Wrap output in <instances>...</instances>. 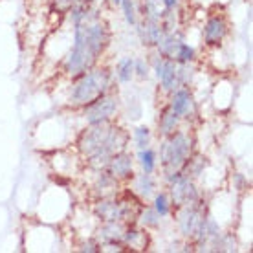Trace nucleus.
Masks as SVG:
<instances>
[{"label":"nucleus","instance_id":"obj_15","mask_svg":"<svg viewBox=\"0 0 253 253\" xmlns=\"http://www.w3.org/2000/svg\"><path fill=\"white\" fill-rule=\"evenodd\" d=\"M126 185H128V189L132 191L138 198H141L143 202H149L152 196H154V193L158 191L156 178L152 176V174H149V172H139V174L136 172L134 178Z\"/></svg>","mask_w":253,"mask_h":253},{"label":"nucleus","instance_id":"obj_22","mask_svg":"<svg viewBox=\"0 0 253 253\" xmlns=\"http://www.w3.org/2000/svg\"><path fill=\"white\" fill-rule=\"evenodd\" d=\"M139 158V165H141V169L143 172H152L156 171V167H158V160H156V151H152L151 147H145V149H141L138 154Z\"/></svg>","mask_w":253,"mask_h":253},{"label":"nucleus","instance_id":"obj_7","mask_svg":"<svg viewBox=\"0 0 253 253\" xmlns=\"http://www.w3.org/2000/svg\"><path fill=\"white\" fill-rule=\"evenodd\" d=\"M120 101H121L120 95L112 90V92H108L107 95L99 97L95 103L88 105L84 110H81L83 118H84V121H86V125H95V123H103V121L118 118V112H120Z\"/></svg>","mask_w":253,"mask_h":253},{"label":"nucleus","instance_id":"obj_9","mask_svg":"<svg viewBox=\"0 0 253 253\" xmlns=\"http://www.w3.org/2000/svg\"><path fill=\"white\" fill-rule=\"evenodd\" d=\"M126 224L121 220H107L101 222V226H97L94 231V239L99 242L101 246V252L105 250H118L121 252L123 250V244H121V239H123V231H125Z\"/></svg>","mask_w":253,"mask_h":253},{"label":"nucleus","instance_id":"obj_6","mask_svg":"<svg viewBox=\"0 0 253 253\" xmlns=\"http://www.w3.org/2000/svg\"><path fill=\"white\" fill-rule=\"evenodd\" d=\"M172 215H174L178 233L182 235V239L193 242L196 239V235L200 233V229H202V224L206 220V216H208V208H206V204L202 200V202L187 204V206H182V208H174Z\"/></svg>","mask_w":253,"mask_h":253},{"label":"nucleus","instance_id":"obj_2","mask_svg":"<svg viewBox=\"0 0 253 253\" xmlns=\"http://www.w3.org/2000/svg\"><path fill=\"white\" fill-rule=\"evenodd\" d=\"M128 141L130 132L118 121V118H114L103 123L86 125L77 134L74 147L79 158L84 160L86 167L101 171L114 154L128 149Z\"/></svg>","mask_w":253,"mask_h":253},{"label":"nucleus","instance_id":"obj_12","mask_svg":"<svg viewBox=\"0 0 253 253\" xmlns=\"http://www.w3.org/2000/svg\"><path fill=\"white\" fill-rule=\"evenodd\" d=\"M152 72H154V76L158 79L160 86L167 92V94H171L174 90L180 86V81H178V63L171 61V59H165V57H156L152 59Z\"/></svg>","mask_w":253,"mask_h":253},{"label":"nucleus","instance_id":"obj_28","mask_svg":"<svg viewBox=\"0 0 253 253\" xmlns=\"http://www.w3.org/2000/svg\"><path fill=\"white\" fill-rule=\"evenodd\" d=\"M112 4H114V6H120V4H121V0H112Z\"/></svg>","mask_w":253,"mask_h":253},{"label":"nucleus","instance_id":"obj_17","mask_svg":"<svg viewBox=\"0 0 253 253\" xmlns=\"http://www.w3.org/2000/svg\"><path fill=\"white\" fill-rule=\"evenodd\" d=\"M92 213L99 222L107 220H121V211H120V200L118 195L108 196V198H101V200H95L92 204Z\"/></svg>","mask_w":253,"mask_h":253},{"label":"nucleus","instance_id":"obj_25","mask_svg":"<svg viewBox=\"0 0 253 253\" xmlns=\"http://www.w3.org/2000/svg\"><path fill=\"white\" fill-rule=\"evenodd\" d=\"M121 7H123V15H125V20L128 26H136L138 22V0H121Z\"/></svg>","mask_w":253,"mask_h":253},{"label":"nucleus","instance_id":"obj_3","mask_svg":"<svg viewBox=\"0 0 253 253\" xmlns=\"http://www.w3.org/2000/svg\"><path fill=\"white\" fill-rule=\"evenodd\" d=\"M114 90V70L108 64H95L94 68L72 81L66 108L68 110H84L99 97Z\"/></svg>","mask_w":253,"mask_h":253},{"label":"nucleus","instance_id":"obj_14","mask_svg":"<svg viewBox=\"0 0 253 253\" xmlns=\"http://www.w3.org/2000/svg\"><path fill=\"white\" fill-rule=\"evenodd\" d=\"M121 244L128 250H138V252H145L151 246V235L149 229L141 228L138 224H126L125 231H123V239Z\"/></svg>","mask_w":253,"mask_h":253},{"label":"nucleus","instance_id":"obj_24","mask_svg":"<svg viewBox=\"0 0 253 253\" xmlns=\"http://www.w3.org/2000/svg\"><path fill=\"white\" fill-rule=\"evenodd\" d=\"M151 139H152L151 128L147 125H139L134 128V145H136L138 151L151 145Z\"/></svg>","mask_w":253,"mask_h":253},{"label":"nucleus","instance_id":"obj_23","mask_svg":"<svg viewBox=\"0 0 253 253\" xmlns=\"http://www.w3.org/2000/svg\"><path fill=\"white\" fill-rule=\"evenodd\" d=\"M172 61H174V63H180V64H184V63H195V61H196V51H195V48H193V46H191L189 42L182 41V42H180V46H178L176 53H174V57H172Z\"/></svg>","mask_w":253,"mask_h":253},{"label":"nucleus","instance_id":"obj_10","mask_svg":"<svg viewBox=\"0 0 253 253\" xmlns=\"http://www.w3.org/2000/svg\"><path fill=\"white\" fill-rule=\"evenodd\" d=\"M103 171L110 174L121 185H126L134 178V174H136L134 172V154L128 152V149L118 152V154H114L112 158L108 160Z\"/></svg>","mask_w":253,"mask_h":253},{"label":"nucleus","instance_id":"obj_19","mask_svg":"<svg viewBox=\"0 0 253 253\" xmlns=\"http://www.w3.org/2000/svg\"><path fill=\"white\" fill-rule=\"evenodd\" d=\"M114 77L118 79V83L126 84L134 79V57H121L116 63L114 68Z\"/></svg>","mask_w":253,"mask_h":253},{"label":"nucleus","instance_id":"obj_5","mask_svg":"<svg viewBox=\"0 0 253 253\" xmlns=\"http://www.w3.org/2000/svg\"><path fill=\"white\" fill-rule=\"evenodd\" d=\"M164 180H165V184H167V189H169L167 195H169L172 209L187 206V204L202 202L204 200L202 193H200L198 185H196V180L185 176L182 171L165 174Z\"/></svg>","mask_w":253,"mask_h":253},{"label":"nucleus","instance_id":"obj_1","mask_svg":"<svg viewBox=\"0 0 253 253\" xmlns=\"http://www.w3.org/2000/svg\"><path fill=\"white\" fill-rule=\"evenodd\" d=\"M74 26V42L68 55L63 61V76L70 81L83 76L99 64L105 51L112 41V30L108 20L94 7V2L90 4L88 11L84 13L81 20H77Z\"/></svg>","mask_w":253,"mask_h":253},{"label":"nucleus","instance_id":"obj_8","mask_svg":"<svg viewBox=\"0 0 253 253\" xmlns=\"http://www.w3.org/2000/svg\"><path fill=\"white\" fill-rule=\"evenodd\" d=\"M229 32H231V28H229L228 15L224 11L211 13L202 30L204 44L209 46V48H218L228 39Z\"/></svg>","mask_w":253,"mask_h":253},{"label":"nucleus","instance_id":"obj_16","mask_svg":"<svg viewBox=\"0 0 253 253\" xmlns=\"http://www.w3.org/2000/svg\"><path fill=\"white\" fill-rule=\"evenodd\" d=\"M136 32H138L141 44L149 46V48H154V46L158 44L160 39L164 37L165 33L160 20H147V19H141L136 22Z\"/></svg>","mask_w":253,"mask_h":253},{"label":"nucleus","instance_id":"obj_26","mask_svg":"<svg viewBox=\"0 0 253 253\" xmlns=\"http://www.w3.org/2000/svg\"><path fill=\"white\" fill-rule=\"evenodd\" d=\"M149 72H151V66L145 59H134V76L139 79H147Z\"/></svg>","mask_w":253,"mask_h":253},{"label":"nucleus","instance_id":"obj_20","mask_svg":"<svg viewBox=\"0 0 253 253\" xmlns=\"http://www.w3.org/2000/svg\"><path fill=\"white\" fill-rule=\"evenodd\" d=\"M151 200H152V209L158 213L160 218H167L172 213V206L167 191H156Z\"/></svg>","mask_w":253,"mask_h":253},{"label":"nucleus","instance_id":"obj_21","mask_svg":"<svg viewBox=\"0 0 253 253\" xmlns=\"http://www.w3.org/2000/svg\"><path fill=\"white\" fill-rule=\"evenodd\" d=\"M160 215L152 209V206H143L141 208V211H139V215H138V220H136V224L138 226H141V228H145V229H156L160 226Z\"/></svg>","mask_w":253,"mask_h":253},{"label":"nucleus","instance_id":"obj_18","mask_svg":"<svg viewBox=\"0 0 253 253\" xmlns=\"http://www.w3.org/2000/svg\"><path fill=\"white\" fill-rule=\"evenodd\" d=\"M180 126H182V118L174 114L169 105H165V107L160 110V116H158V136H160V139L171 136L172 132H176Z\"/></svg>","mask_w":253,"mask_h":253},{"label":"nucleus","instance_id":"obj_4","mask_svg":"<svg viewBox=\"0 0 253 253\" xmlns=\"http://www.w3.org/2000/svg\"><path fill=\"white\" fill-rule=\"evenodd\" d=\"M195 136L189 130H184L182 126L176 132H172L167 138H162L160 143V169L165 174L182 171L187 160L195 154Z\"/></svg>","mask_w":253,"mask_h":253},{"label":"nucleus","instance_id":"obj_11","mask_svg":"<svg viewBox=\"0 0 253 253\" xmlns=\"http://www.w3.org/2000/svg\"><path fill=\"white\" fill-rule=\"evenodd\" d=\"M167 105L171 107L174 114L182 118V121H189L195 116H198V107H196L195 95L189 90V86H178L174 92H171Z\"/></svg>","mask_w":253,"mask_h":253},{"label":"nucleus","instance_id":"obj_27","mask_svg":"<svg viewBox=\"0 0 253 253\" xmlns=\"http://www.w3.org/2000/svg\"><path fill=\"white\" fill-rule=\"evenodd\" d=\"M160 4L165 11H178L180 7V0H160Z\"/></svg>","mask_w":253,"mask_h":253},{"label":"nucleus","instance_id":"obj_13","mask_svg":"<svg viewBox=\"0 0 253 253\" xmlns=\"http://www.w3.org/2000/svg\"><path fill=\"white\" fill-rule=\"evenodd\" d=\"M123 187H125V185H121L120 182H116L114 178L110 176V174H107V172L101 169V171H95V178L88 191L95 202V200H101V198L116 196Z\"/></svg>","mask_w":253,"mask_h":253}]
</instances>
